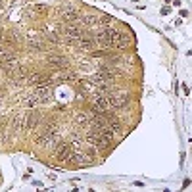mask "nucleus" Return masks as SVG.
Here are the masks:
<instances>
[{"mask_svg": "<svg viewBox=\"0 0 192 192\" xmlns=\"http://www.w3.org/2000/svg\"><path fill=\"white\" fill-rule=\"evenodd\" d=\"M92 110H94L96 113H106V111L113 110L111 104H110L108 94H94L92 96Z\"/></svg>", "mask_w": 192, "mask_h": 192, "instance_id": "nucleus-2", "label": "nucleus"}, {"mask_svg": "<svg viewBox=\"0 0 192 192\" xmlns=\"http://www.w3.org/2000/svg\"><path fill=\"white\" fill-rule=\"evenodd\" d=\"M88 142V144L92 146V150L94 152H98V150H106L110 144H111V140L110 138H106L102 133H98V131H90L88 134H87V138H85Z\"/></svg>", "mask_w": 192, "mask_h": 192, "instance_id": "nucleus-1", "label": "nucleus"}, {"mask_svg": "<svg viewBox=\"0 0 192 192\" xmlns=\"http://www.w3.org/2000/svg\"><path fill=\"white\" fill-rule=\"evenodd\" d=\"M4 42H8V44H17V42H19V35L16 33V29H6Z\"/></svg>", "mask_w": 192, "mask_h": 192, "instance_id": "nucleus-12", "label": "nucleus"}, {"mask_svg": "<svg viewBox=\"0 0 192 192\" xmlns=\"http://www.w3.org/2000/svg\"><path fill=\"white\" fill-rule=\"evenodd\" d=\"M62 31H63V37H66L63 39L66 44H77V40L83 37V29L77 25H66Z\"/></svg>", "mask_w": 192, "mask_h": 192, "instance_id": "nucleus-3", "label": "nucleus"}, {"mask_svg": "<svg viewBox=\"0 0 192 192\" xmlns=\"http://www.w3.org/2000/svg\"><path fill=\"white\" fill-rule=\"evenodd\" d=\"M42 119H44V117H42L39 111H29V113H27V115H25L27 131H29V129H37V127H39V125L42 123Z\"/></svg>", "mask_w": 192, "mask_h": 192, "instance_id": "nucleus-10", "label": "nucleus"}, {"mask_svg": "<svg viewBox=\"0 0 192 192\" xmlns=\"http://www.w3.org/2000/svg\"><path fill=\"white\" fill-rule=\"evenodd\" d=\"M71 156H73V148H71V144L62 142V144L56 146V158H58L60 161H69Z\"/></svg>", "mask_w": 192, "mask_h": 192, "instance_id": "nucleus-7", "label": "nucleus"}, {"mask_svg": "<svg viewBox=\"0 0 192 192\" xmlns=\"http://www.w3.org/2000/svg\"><path fill=\"white\" fill-rule=\"evenodd\" d=\"M108 98H110L111 108H125L127 102H129V96H127V92H123V90H110Z\"/></svg>", "mask_w": 192, "mask_h": 192, "instance_id": "nucleus-4", "label": "nucleus"}, {"mask_svg": "<svg viewBox=\"0 0 192 192\" xmlns=\"http://www.w3.org/2000/svg\"><path fill=\"white\" fill-rule=\"evenodd\" d=\"M75 46H79V48H83V50L90 52V50H94V48L98 46V42L94 39V35H85V37H81L79 40H77Z\"/></svg>", "mask_w": 192, "mask_h": 192, "instance_id": "nucleus-9", "label": "nucleus"}, {"mask_svg": "<svg viewBox=\"0 0 192 192\" xmlns=\"http://www.w3.org/2000/svg\"><path fill=\"white\" fill-rule=\"evenodd\" d=\"M129 44H131V39L125 33L111 29V48H127Z\"/></svg>", "mask_w": 192, "mask_h": 192, "instance_id": "nucleus-5", "label": "nucleus"}, {"mask_svg": "<svg viewBox=\"0 0 192 192\" xmlns=\"http://www.w3.org/2000/svg\"><path fill=\"white\" fill-rule=\"evenodd\" d=\"M62 16H63V19H66V21H77V19L81 17V16H79V12H77V10H73V8L63 10V13H62Z\"/></svg>", "mask_w": 192, "mask_h": 192, "instance_id": "nucleus-13", "label": "nucleus"}, {"mask_svg": "<svg viewBox=\"0 0 192 192\" xmlns=\"http://www.w3.org/2000/svg\"><path fill=\"white\" fill-rule=\"evenodd\" d=\"M52 79H54V83H75L77 79H79V77H77V73H75V71L62 69L60 73L52 75Z\"/></svg>", "mask_w": 192, "mask_h": 192, "instance_id": "nucleus-8", "label": "nucleus"}, {"mask_svg": "<svg viewBox=\"0 0 192 192\" xmlns=\"http://www.w3.org/2000/svg\"><path fill=\"white\" fill-rule=\"evenodd\" d=\"M94 161V158L88 154V152H73V156L69 158V163H73V165H90V163Z\"/></svg>", "mask_w": 192, "mask_h": 192, "instance_id": "nucleus-6", "label": "nucleus"}, {"mask_svg": "<svg viewBox=\"0 0 192 192\" xmlns=\"http://www.w3.org/2000/svg\"><path fill=\"white\" fill-rule=\"evenodd\" d=\"M48 63H50L52 67H56V69H66L67 67V63H69V60L66 58V56H48V60H46Z\"/></svg>", "mask_w": 192, "mask_h": 192, "instance_id": "nucleus-11", "label": "nucleus"}]
</instances>
